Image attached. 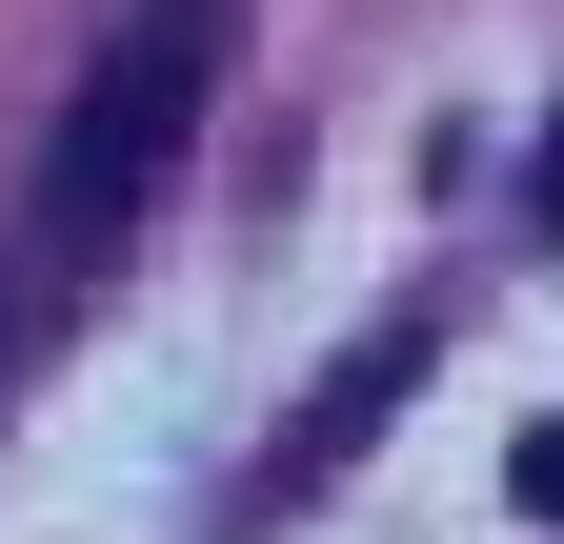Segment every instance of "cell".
Here are the masks:
<instances>
[{"mask_svg": "<svg viewBox=\"0 0 564 544\" xmlns=\"http://www.w3.org/2000/svg\"><path fill=\"white\" fill-rule=\"evenodd\" d=\"M223 41H242V0H141V21L82 61V101H61V142H41V222H21V344L82 303V262H101L141 202H162V162L202 142ZM21 344H0V363H21Z\"/></svg>", "mask_w": 564, "mask_h": 544, "instance_id": "6da1fadb", "label": "cell"}, {"mask_svg": "<svg viewBox=\"0 0 564 544\" xmlns=\"http://www.w3.org/2000/svg\"><path fill=\"white\" fill-rule=\"evenodd\" d=\"M403 383H423V323H383V344H364V363H343V383L303 403V424H282V464H262V504H303V485H323V464H364V424H383V403H403Z\"/></svg>", "mask_w": 564, "mask_h": 544, "instance_id": "7a4b0ae2", "label": "cell"}, {"mask_svg": "<svg viewBox=\"0 0 564 544\" xmlns=\"http://www.w3.org/2000/svg\"><path fill=\"white\" fill-rule=\"evenodd\" d=\"M524 524H564V424H524Z\"/></svg>", "mask_w": 564, "mask_h": 544, "instance_id": "3957f363", "label": "cell"}, {"mask_svg": "<svg viewBox=\"0 0 564 544\" xmlns=\"http://www.w3.org/2000/svg\"><path fill=\"white\" fill-rule=\"evenodd\" d=\"M544 222H564V121H544Z\"/></svg>", "mask_w": 564, "mask_h": 544, "instance_id": "277c9868", "label": "cell"}]
</instances>
